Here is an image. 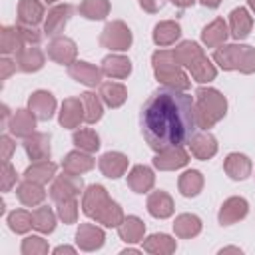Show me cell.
<instances>
[{
	"label": "cell",
	"instance_id": "cell-1",
	"mask_svg": "<svg viewBox=\"0 0 255 255\" xmlns=\"http://www.w3.org/2000/svg\"><path fill=\"white\" fill-rule=\"evenodd\" d=\"M139 128L153 151L189 143L197 131L195 100L183 90L157 88L139 112Z\"/></svg>",
	"mask_w": 255,
	"mask_h": 255
},
{
	"label": "cell",
	"instance_id": "cell-2",
	"mask_svg": "<svg viewBox=\"0 0 255 255\" xmlns=\"http://www.w3.org/2000/svg\"><path fill=\"white\" fill-rule=\"evenodd\" d=\"M227 112L225 96L215 88H197L195 90V120L197 128H213Z\"/></svg>",
	"mask_w": 255,
	"mask_h": 255
},
{
	"label": "cell",
	"instance_id": "cell-3",
	"mask_svg": "<svg viewBox=\"0 0 255 255\" xmlns=\"http://www.w3.org/2000/svg\"><path fill=\"white\" fill-rule=\"evenodd\" d=\"M151 64H153V74L155 78L167 86V88H175V90H187L191 86L187 74L181 70V66L177 64L173 50H157L151 56Z\"/></svg>",
	"mask_w": 255,
	"mask_h": 255
},
{
	"label": "cell",
	"instance_id": "cell-4",
	"mask_svg": "<svg viewBox=\"0 0 255 255\" xmlns=\"http://www.w3.org/2000/svg\"><path fill=\"white\" fill-rule=\"evenodd\" d=\"M133 42V36H131V30L122 22V20H114V22H108L100 34V46L102 48H108L112 52H124L131 46Z\"/></svg>",
	"mask_w": 255,
	"mask_h": 255
},
{
	"label": "cell",
	"instance_id": "cell-5",
	"mask_svg": "<svg viewBox=\"0 0 255 255\" xmlns=\"http://www.w3.org/2000/svg\"><path fill=\"white\" fill-rule=\"evenodd\" d=\"M82 187H84V181H82L80 175H74V173L64 171L62 175H58V177L54 179V183H52V187H50V197H52V201L60 203V201H64V199L76 197V195L82 191Z\"/></svg>",
	"mask_w": 255,
	"mask_h": 255
},
{
	"label": "cell",
	"instance_id": "cell-6",
	"mask_svg": "<svg viewBox=\"0 0 255 255\" xmlns=\"http://www.w3.org/2000/svg\"><path fill=\"white\" fill-rule=\"evenodd\" d=\"M110 203H112V199H110L106 187L94 183V185H90V187L84 191V197H82V211H84L88 217L96 219Z\"/></svg>",
	"mask_w": 255,
	"mask_h": 255
},
{
	"label": "cell",
	"instance_id": "cell-7",
	"mask_svg": "<svg viewBox=\"0 0 255 255\" xmlns=\"http://www.w3.org/2000/svg\"><path fill=\"white\" fill-rule=\"evenodd\" d=\"M76 56H78V46L74 40H70L66 36H56L48 44V58L54 60L56 64L70 66L76 62Z\"/></svg>",
	"mask_w": 255,
	"mask_h": 255
},
{
	"label": "cell",
	"instance_id": "cell-8",
	"mask_svg": "<svg viewBox=\"0 0 255 255\" xmlns=\"http://www.w3.org/2000/svg\"><path fill=\"white\" fill-rule=\"evenodd\" d=\"M72 12L74 8L70 4H58L52 10H48V16L44 20V34L50 38L60 36V32H64L68 20L72 18Z\"/></svg>",
	"mask_w": 255,
	"mask_h": 255
},
{
	"label": "cell",
	"instance_id": "cell-9",
	"mask_svg": "<svg viewBox=\"0 0 255 255\" xmlns=\"http://www.w3.org/2000/svg\"><path fill=\"white\" fill-rule=\"evenodd\" d=\"M68 74L72 80H76L84 86H90V88H96L102 84V68L90 64V62L76 60L74 64L68 66Z\"/></svg>",
	"mask_w": 255,
	"mask_h": 255
},
{
	"label": "cell",
	"instance_id": "cell-10",
	"mask_svg": "<svg viewBox=\"0 0 255 255\" xmlns=\"http://www.w3.org/2000/svg\"><path fill=\"white\" fill-rule=\"evenodd\" d=\"M187 161H189V155H187V151L183 149V145L161 149V151H157V155L153 157V165H155L157 169H161V171L179 169V167L187 165Z\"/></svg>",
	"mask_w": 255,
	"mask_h": 255
},
{
	"label": "cell",
	"instance_id": "cell-11",
	"mask_svg": "<svg viewBox=\"0 0 255 255\" xmlns=\"http://www.w3.org/2000/svg\"><path fill=\"white\" fill-rule=\"evenodd\" d=\"M28 110H32L38 120L48 122L56 112V98L48 90H36L28 100Z\"/></svg>",
	"mask_w": 255,
	"mask_h": 255
},
{
	"label": "cell",
	"instance_id": "cell-12",
	"mask_svg": "<svg viewBox=\"0 0 255 255\" xmlns=\"http://www.w3.org/2000/svg\"><path fill=\"white\" fill-rule=\"evenodd\" d=\"M58 120H60V126L68 128V129H74L82 122H86L82 98H66L62 102V110H60V118Z\"/></svg>",
	"mask_w": 255,
	"mask_h": 255
},
{
	"label": "cell",
	"instance_id": "cell-13",
	"mask_svg": "<svg viewBox=\"0 0 255 255\" xmlns=\"http://www.w3.org/2000/svg\"><path fill=\"white\" fill-rule=\"evenodd\" d=\"M106 235L102 231V227L94 225V223H82L76 231V245L82 251H96L104 245Z\"/></svg>",
	"mask_w": 255,
	"mask_h": 255
},
{
	"label": "cell",
	"instance_id": "cell-14",
	"mask_svg": "<svg viewBox=\"0 0 255 255\" xmlns=\"http://www.w3.org/2000/svg\"><path fill=\"white\" fill-rule=\"evenodd\" d=\"M249 211V205L243 197H229L223 201V205L219 207V213H217V219L221 225H233L237 221H241Z\"/></svg>",
	"mask_w": 255,
	"mask_h": 255
},
{
	"label": "cell",
	"instance_id": "cell-15",
	"mask_svg": "<svg viewBox=\"0 0 255 255\" xmlns=\"http://www.w3.org/2000/svg\"><path fill=\"white\" fill-rule=\"evenodd\" d=\"M24 149H26V155H28L32 161H44V159H50V153H52V147H50V135H48V133L34 131L32 135L24 137Z\"/></svg>",
	"mask_w": 255,
	"mask_h": 255
},
{
	"label": "cell",
	"instance_id": "cell-16",
	"mask_svg": "<svg viewBox=\"0 0 255 255\" xmlns=\"http://www.w3.org/2000/svg\"><path fill=\"white\" fill-rule=\"evenodd\" d=\"M36 120H38V118L32 114V110L20 108V110H16V112L12 114V118H10V122H8V129H10V133L16 135V137H28V135H32L34 129H36Z\"/></svg>",
	"mask_w": 255,
	"mask_h": 255
},
{
	"label": "cell",
	"instance_id": "cell-17",
	"mask_svg": "<svg viewBox=\"0 0 255 255\" xmlns=\"http://www.w3.org/2000/svg\"><path fill=\"white\" fill-rule=\"evenodd\" d=\"M98 167L106 177L118 179L128 171V157L124 153H120V151H108V153H104L100 157Z\"/></svg>",
	"mask_w": 255,
	"mask_h": 255
},
{
	"label": "cell",
	"instance_id": "cell-18",
	"mask_svg": "<svg viewBox=\"0 0 255 255\" xmlns=\"http://www.w3.org/2000/svg\"><path fill=\"white\" fill-rule=\"evenodd\" d=\"M102 74L112 80H124L131 74V62L122 54H110L102 60Z\"/></svg>",
	"mask_w": 255,
	"mask_h": 255
},
{
	"label": "cell",
	"instance_id": "cell-19",
	"mask_svg": "<svg viewBox=\"0 0 255 255\" xmlns=\"http://www.w3.org/2000/svg\"><path fill=\"white\" fill-rule=\"evenodd\" d=\"M189 149L193 157L205 161L217 153V141L209 131H199V133L195 131V135L189 139Z\"/></svg>",
	"mask_w": 255,
	"mask_h": 255
},
{
	"label": "cell",
	"instance_id": "cell-20",
	"mask_svg": "<svg viewBox=\"0 0 255 255\" xmlns=\"http://www.w3.org/2000/svg\"><path fill=\"white\" fill-rule=\"evenodd\" d=\"M44 52L36 46H24L20 52H16V66L20 72H38L44 68Z\"/></svg>",
	"mask_w": 255,
	"mask_h": 255
},
{
	"label": "cell",
	"instance_id": "cell-21",
	"mask_svg": "<svg viewBox=\"0 0 255 255\" xmlns=\"http://www.w3.org/2000/svg\"><path fill=\"white\" fill-rule=\"evenodd\" d=\"M94 165H96V159L88 151H82V149H74L62 159V169L74 175H82L90 171Z\"/></svg>",
	"mask_w": 255,
	"mask_h": 255
},
{
	"label": "cell",
	"instance_id": "cell-22",
	"mask_svg": "<svg viewBox=\"0 0 255 255\" xmlns=\"http://www.w3.org/2000/svg\"><path fill=\"white\" fill-rule=\"evenodd\" d=\"M223 171H225L231 179L243 181V179H247V177L251 175V161H249L247 155L233 151V153H229V155L225 157V161H223Z\"/></svg>",
	"mask_w": 255,
	"mask_h": 255
},
{
	"label": "cell",
	"instance_id": "cell-23",
	"mask_svg": "<svg viewBox=\"0 0 255 255\" xmlns=\"http://www.w3.org/2000/svg\"><path fill=\"white\" fill-rule=\"evenodd\" d=\"M155 183V175L147 165H133L128 173V185L135 193H147Z\"/></svg>",
	"mask_w": 255,
	"mask_h": 255
},
{
	"label": "cell",
	"instance_id": "cell-24",
	"mask_svg": "<svg viewBox=\"0 0 255 255\" xmlns=\"http://www.w3.org/2000/svg\"><path fill=\"white\" fill-rule=\"evenodd\" d=\"M253 28V20L245 8H235L229 14V34L235 40H245Z\"/></svg>",
	"mask_w": 255,
	"mask_h": 255
},
{
	"label": "cell",
	"instance_id": "cell-25",
	"mask_svg": "<svg viewBox=\"0 0 255 255\" xmlns=\"http://www.w3.org/2000/svg\"><path fill=\"white\" fill-rule=\"evenodd\" d=\"M227 36H229V28H227L225 20H223V18H215L213 22H209V24L203 28V32H201V42H203L207 48H217V46L225 44Z\"/></svg>",
	"mask_w": 255,
	"mask_h": 255
},
{
	"label": "cell",
	"instance_id": "cell-26",
	"mask_svg": "<svg viewBox=\"0 0 255 255\" xmlns=\"http://www.w3.org/2000/svg\"><path fill=\"white\" fill-rule=\"evenodd\" d=\"M143 233H145V223L135 217V215H128L124 217V221L118 225V235L122 241L126 243H137L143 241Z\"/></svg>",
	"mask_w": 255,
	"mask_h": 255
},
{
	"label": "cell",
	"instance_id": "cell-27",
	"mask_svg": "<svg viewBox=\"0 0 255 255\" xmlns=\"http://www.w3.org/2000/svg\"><path fill=\"white\" fill-rule=\"evenodd\" d=\"M241 46H243V44H221V46L213 52V60H215V64H217L221 70H225V72L237 70V62H239Z\"/></svg>",
	"mask_w": 255,
	"mask_h": 255
},
{
	"label": "cell",
	"instance_id": "cell-28",
	"mask_svg": "<svg viewBox=\"0 0 255 255\" xmlns=\"http://www.w3.org/2000/svg\"><path fill=\"white\" fill-rule=\"evenodd\" d=\"M44 20V6L40 0H20L18 2V22L26 26H38Z\"/></svg>",
	"mask_w": 255,
	"mask_h": 255
},
{
	"label": "cell",
	"instance_id": "cell-29",
	"mask_svg": "<svg viewBox=\"0 0 255 255\" xmlns=\"http://www.w3.org/2000/svg\"><path fill=\"white\" fill-rule=\"evenodd\" d=\"M16 195H18V199H20L24 205H28V207H36V205H40V203L46 199V191H44L42 183H36V181H30V179H24V181L18 185Z\"/></svg>",
	"mask_w": 255,
	"mask_h": 255
},
{
	"label": "cell",
	"instance_id": "cell-30",
	"mask_svg": "<svg viewBox=\"0 0 255 255\" xmlns=\"http://www.w3.org/2000/svg\"><path fill=\"white\" fill-rule=\"evenodd\" d=\"M147 211L157 219H165L173 213V199L165 191H153L147 197Z\"/></svg>",
	"mask_w": 255,
	"mask_h": 255
},
{
	"label": "cell",
	"instance_id": "cell-31",
	"mask_svg": "<svg viewBox=\"0 0 255 255\" xmlns=\"http://www.w3.org/2000/svg\"><path fill=\"white\" fill-rule=\"evenodd\" d=\"M100 98L110 108H120L128 100V90L120 82H102L100 84Z\"/></svg>",
	"mask_w": 255,
	"mask_h": 255
},
{
	"label": "cell",
	"instance_id": "cell-32",
	"mask_svg": "<svg viewBox=\"0 0 255 255\" xmlns=\"http://www.w3.org/2000/svg\"><path fill=\"white\" fill-rule=\"evenodd\" d=\"M181 36V26L173 20H165V22H159L155 24L153 28V42L163 48V46H171L175 44V40H179Z\"/></svg>",
	"mask_w": 255,
	"mask_h": 255
},
{
	"label": "cell",
	"instance_id": "cell-33",
	"mask_svg": "<svg viewBox=\"0 0 255 255\" xmlns=\"http://www.w3.org/2000/svg\"><path fill=\"white\" fill-rule=\"evenodd\" d=\"M173 231L181 239H191L201 231V219L193 213H181L173 221Z\"/></svg>",
	"mask_w": 255,
	"mask_h": 255
},
{
	"label": "cell",
	"instance_id": "cell-34",
	"mask_svg": "<svg viewBox=\"0 0 255 255\" xmlns=\"http://www.w3.org/2000/svg\"><path fill=\"white\" fill-rule=\"evenodd\" d=\"M177 247L175 239L165 235V233H153L143 239V251L153 253V255H169Z\"/></svg>",
	"mask_w": 255,
	"mask_h": 255
},
{
	"label": "cell",
	"instance_id": "cell-35",
	"mask_svg": "<svg viewBox=\"0 0 255 255\" xmlns=\"http://www.w3.org/2000/svg\"><path fill=\"white\" fill-rule=\"evenodd\" d=\"M173 56H175V60H177V64L179 66H183V68H191L199 58H203L205 54H203V48H199V44H195V42H191V40H185V42H181L175 50H173Z\"/></svg>",
	"mask_w": 255,
	"mask_h": 255
},
{
	"label": "cell",
	"instance_id": "cell-36",
	"mask_svg": "<svg viewBox=\"0 0 255 255\" xmlns=\"http://www.w3.org/2000/svg\"><path fill=\"white\" fill-rule=\"evenodd\" d=\"M24 48V40L18 26H2L0 30V52L4 56L20 52Z\"/></svg>",
	"mask_w": 255,
	"mask_h": 255
},
{
	"label": "cell",
	"instance_id": "cell-37",
	"mask_svg": "<svg viewBox=\"0 0 255 255\" xmlns=\"http://www.w3.org/2000/svg\"><path fill=\"white\" fill-rule=\"evenodd\" d=\"M56 169H58V165L54 163V161H48V159H44V161H34L26 171H24V179H30V181H36V183H48L50 179H54V175H56Z\"/></svg>",
	"mask_w": 255,
	"mask_h": 255
},
{
	"label": "cell",
	"instance_id": "cell-38",
	"mask_svg": "<svg viewBox=\"0 0 255 255\" xmlns=\"http://www.w3.org/2000/svg\"><path fill=\"white\" fill-rule=\"evenodd\" d=\"M177 187H179V193L185 195V197H195L199 195V191L203 189V175L197 171V169H187L179 175V181H177Z\"/></svg>",
	"mask_w": 255,
	"mask_h": 255
},
{
	"label": "cell",
	"instance_id": "cell-39",
	"mask_svg": "<svg viewBox=\"0 0 255 255\" xmlns=\"http://www.w3.org/2000/svg\"><path fill=\"white\" fill-rule=\"evenodd\" d=\"M78 12L86 20H104L110 14V2L108 0H82L78 6Z\"/></svg>",
	"mask_w": 255,
	"mask_h": 255
},
{
	"label": "cell",
	"instance_id": "cell-40",
	"mask_svg": "<svg viewBox=\"0 0 255 255\" xmlns=\"http://www.w3.org/2000/svg\"><path fill=\"white\" fill-rule=\"evenodd\" d=\"M80 98H82V104H84L86 122L88 124H96L102 118V114H104V102H102L100 94L96 96L94 92H84Z\"/></svg>",
	"mask_w": 255,
	"mask_h": 255
},
{
	"label": "cell",
	"instance_id": "cell-41",
	"mask_svg": "<svg viewBox=\"0 0 255 255\" xmlns=\"http://www.w3.org/2000/svg\"><path fill=\"white\" fill-rule=\"evenodd\" d=\"M72 141L78 149L82 151H88V153H94L100 149V137L94 129L90 128H84V129H76L74 135H72Z\"/></svg>",
	"mask_w": 255,
	"mask_h": 255
},
{
	"label": "cell",
	"instance_id": "cell-42",
	"mask_svg": "<svg viewBox=\"0 0 255 255\" xmlns=\"http://www.w3.org/2000/svg\"><path fill=\"white\" fill-rule=\"evenodd\" d=\"M32 225L40 233H52L56 229V213L50 207H36L32 211Z\"/></svg>",
	"mask_w": 255,
	"mask_h": 255
},
{
	"label": "cell",
	"instance_id": "cell-43",
	"mask_svg": "<svg viewBox=\"0 0 255 255\" xmlns=\"http://www.w3.org/2000/svg\"><path fill=\"white\" fill-rule=\"evenodd\" d=\"M189 72H191V78H193L195 82H199V84H207V82L215 80V76H217V68L211 64V60H209L207 56L199 58V60L189 68Z\"/></svg>",
	"mask_w": 255,
	"mask_h": 255
},
{
	"label": "cell",
	"instance_id": "cell-44",
	"mask_svg": "<svg viewBox=\"0 0 255 255\" xmlns=\"http://www.w3.org/2000/svg\"><path fill=\"white\" fill-rule=\"evenodd\" d=\"M124 211H122V207L116 203V201H112L98 217H96V221L98 223H102L104 227H118L122 221H124Z\"/></svg>",
	"mask_w": 255,
	"mask_h": 255
},
{
	"label": "cell",
	"instance_id": "cell-45",
	"mask_svg": "<svg viewBox=\"0 0 255 255\" xmlns=\"http://www.w3.org/2000/svg\"><path fill=\"white\" fill-rule=\"evenodd\" d=\"M8 227L14 231V233H26L30 231L32 225V213L24 211V209H16L8 215Z\"/></svg>",
	"mask_w": 255,
	"mask_h": 255
},
{
	"label": "cell",
	"instance_id": "cell-46",
	"mask_svg": "<svg viewBox=\"0 0 255 255\" xmlns=\"http://www.w3.org/2000/svg\"><path fill=\"white\" fill-rule=\"evenodd\" d=\"M22 253L24 255H46L48 253V241L40 235H28L22 241Z\"/></svg>",
	"mask_w": 255,
	"mask_h": 255
},
{
	"label": "cell",
	"instance_id": "cell-47",
	"mask_svg": "<svg viewBox=\"0 0 255 255\" xmlns=\"http://www.w3.org/2000/svg\"><path fill=\"white\" fill-rule=\"evenodd\" d=\"M58 217L68 225L76 223V219H78V201H76V197L64 199V201L58 203Z\"/></svg>",
	"mask_w": 255,
	"mask_h": 255
},
{
	"label": "cell",
	"instance_id": "cell-48",
	"mask_svg": "<svg viewBox=\"0 0 255 255\" xmlns=\"http://www.w3.org/2000/svg\"><path fill=\"white\" fill-rule=\"evenodd\" d=\"M237 70L241 74H253L255 72V48L253 46H241Z\"/></svg>",
	"mask_w": 255,
	"mask_h": 255
},
{
	"label": "cell",
	"instance_id": "cell-49",
	"mask_svg": "<svg viewBox=\"0 0 255 255\" xmlns=\"http://www.w3.org/2000/svg\"><path fill=\"white\" fill-rule=\"evenodd\" d=\"M2 191H10L14 185H16V179H18V173L16 169L10 165V161H2Z\"/></svg>",
	"mask_w": 255,
	"mask_h": 255
},
{
	"label": "cell",
	"instance_id": "cell-50",
	"mask_svg": "<svg viewBox=\"0 0 255 255\" xmlns=\"http://www.w3.org/2000/svg\"><path fill=\"white\" fill-rule=\"evenodd\" d=\"M18 28H20V34H22V40H24V44H28V46H36V44L42 40V32H40L36 26L18 24Z\"/></svg>",
	"mask_w": 255,
	"mask_h": 255
},
{
	"label": "cell",
	"instance_id": "cell-51",
	"mask_svg": "<svg viewBox=\"0 0 255 255\" xmlns=\"http://www.w3.org/2000/svg\"><path fill=\"white\" fill-rule=\"evenodd\" d=\"M14 149H16V143L8 135H2L0 137V155H2V161H10Z\"/></svg>",
	"mask_w": 255,
	"mask_h": 255
},
{
	"label": "cell",
	"instance_id": "cell-52",
	"mask_svg": "<svg viewBox=\"0 0 255 255\" xmlns=\"http://www.w3.org/2000/svg\"><path fill=\"white\" fill-rule=\"evenodd\" d=\"M16 70H18L16 62H12V60H8V58H2V60H0V80H2V82H6V80L10 78V74H14Z\"/></svg>",
	"mask_w": 255,
	"mask_h": 255
},
{
	"label": "cell",
	"instance_id": "cell-53",
	"mask_svg": "<svg viewBox=\"0 0 255 255\" xmlns=\"http://www.w3.org/2000/svg\"><path fill=\"white\" fill-rule=\"evenodd\" d=\"M165 2H167V0H139V6H141L145 12L155 14V12H159V10L165 6Z\"/></svg>",
	"mask_w": 255,
	"mask_h": 255
},
{
	"label": "cell",
	"instance_id": "cell-54",
	"mask_svg": "<svg viewBox=\"0 0 255 255\" xmlns=\"http://www.w3.org/2000/svg\"><path fill=\"white\" fill-rule=\"evenodd\" d=\"M54 253H56V255H60V253H76V249L70 247V245H58V247L54 249Z\"/></svg>",
	"mask_w": 255,
	"mask_h": 255
},
{
	"label": "cell",
	"instance_id": "cell-55",
	"mask_svg": "<svg viewBox=\"0 0 255 255\" xmlns=\"http://www.w3.org/2000/svg\"><path fill=\"white\" fill-rule=\"evenodd\" d=\"M2 118H4V120H2V124L8 128V122H10V118H12V116H10V110H8V106H6V104L2 106Z\"/></svg>",
	"mask_w": 255,
	"mask_h": 255
},
{
	"label": "cell",
	"instance_id": "cell-56",
	"mask_svg": "<svg viewBox=\"0 0 255 255\" xmlns=\"http://www.w3.org/2000/svg\"><path fill=\"white\" fill-rule=\"evenodd\" d=\"M177 8H189V6H193V2L195 0H171Z\"/></svg>",
	"mask_w": 255,
	"mask_h": 255
},
{
	"label": "cell",
	"instance_id": "cell-57",
	"mask_svg": "<svg viewBox=\"0 0 255 255\" xmlns=\"http://www.w3.org/2000/svg\"><path fill=\"white\" fill-rule=\"evenodd\" d=\"M205 8H217L219 4H221V0H199Z\"/></svg>",
	"mask_w": 255,
	"mask_h": 255
},
{
	"label": "cell",
	"instance_id": "cell-58",
	"mask_svg": "<svg viewBox=\"0 0 255 255\" xmlns=\"http://www.w3.org/2000/svg\"><path fill=\"white\" fill-rule=\"evenodd\" d=\"M219 253L223 255V253H241V249L239 247H223V249H219Z\"/></svg>",
	"mask_w": 255,
	"mask_h": 255
},
{
	"label": "cell",
	"instance_id": "cell-59",
	"mask_svg": "<svg viewBox=\"0 0 255 255\" xmlns=\"http://www.w3.org/2000/svg\"><path fill=\"white\" fill-rule=\"evenodd\" d=\"M247 6L251 8V12L255 14V0H247Z\"/></svg>",
	"mask_w": 255,
	"mask_h": 255
},
{
	"label": "cell",
	"instance_id": "cell-60",
	"mask_svg": "<svg viewBox=\"0 0 255 255\" xmlns=\"http://www.w3.org/2000/svg\"><path fill=\"white\" fill-rule=\"evenodd\" d=\"M46 2H50V4H52V2H58V0H46Z\"/></svg>",
	"mask_w": 255,
	"mask_h": 255
}]
</instances>
